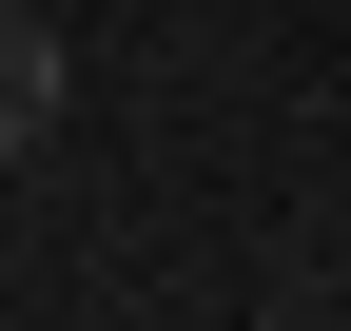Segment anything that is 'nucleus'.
Here are the masks:
<instances>
[{
  "instance_id": "f257e3e1",
  "label": "nucleus",
  "mask_w": 351,
  "mask_h": 331,
  "mask_svg": "<svg viewBox=\"0 0 351 331\" xmlns=\"http://www.w3.org/2000/svg\"><path fill=\"white\" fill-rule=\"evenodd\" d=\"M39 137H59V39L0 20V156H39Z\"/></svg>"
}]
</instances>
